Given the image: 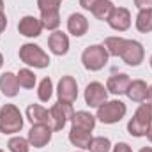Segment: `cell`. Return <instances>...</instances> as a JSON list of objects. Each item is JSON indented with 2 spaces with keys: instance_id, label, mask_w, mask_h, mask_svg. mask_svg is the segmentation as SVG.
<instances>
[{
  "instance_id": "1",
  "label": "cell",
  "mask_w": 152,
  "mask_h": 152,
  "mask_svg": "<svg viewBox=\"0 0 152 152\" xmlns=\"http://www.w3.org/2000/svg\"><path fill=\"white\" fill-rule=\"evenodd\" d=\"M151 126H152V104L143 101V104L138 106L133 118L127 122V133L134 138L147 136Z\"/></svg>"
},
{
  "instance_id": "2",
  "label": "cell",
  "mask_w": 152,
  "mask_h": 152,
  "mask_svg": "<svg viewBox=\"0 0 152 152\" xmlns=\"http://www.w3.org/2000/svg\"><path fill=\"white\" fill-rule=\"evenodd\" d=\"M23 127V115L16 104H4L0 108V133L2 134H14L20 133Z\"/></svg>"
},
{
  "instance_id": "3",
  "label": "cell",
  "mask_w": 152,
  "mask_h": 152,
  "mask_svg": "<svg viewBox=\"0 0 152 152\" xmlns=\"http://www.w3.org/2000/svg\"><path fill=\"white\" fill-rule=\"evenodd\" d=\"M20 60L23 64H27L30 67H37V69L48 67L50 62H51L48 53L41 46L34 44V42H27V44L20 46Z\"/></svg>"
},
{
  "instance_id": "4",
  "label": "cell",
  "mask_w": 152,
  "mask_h": 152,
  "mask_svg": "<svg viewBox=\"0 0 152 152\" xmlns=\"http://www.w3.org/2000/svg\"><path fill=\"white\" fill-rule=\"evenodd\" d=\"M60 2L62 0H37L42 27L48 30H57L60 27Z\"/></svg>"
},
{
  "instance_id": "5",
  "label": "cell",
  "mask_w": 152,
  "mask_h": 152,
  "mask_svg": "<svg viewBox=\"0 0 152 152\" xmlns=\"http://www.w3.org/2000/svg\"><path fill=\"white\" fill-rule=\"evenodd\" d=\"M108 51L103 44H92L88 48L83 50L81 53V62H83V67L88 69V71H101L106 62H108Z\"/></svg>"
},
{
  "instance_id": "6",
  "label": "cell",
  "mask_w": 152,
  "mask_h": 152,
  "mask_svg": "<svg viewBox=\"0 0 152 152\" xmlns=\"http://www.w3.org/2000/svg\"><path fill=\"white\" fill-rule=\"evenodd\" d=\"M127 113V106L118 101V99H113V101H106L103 103L99 108H97V113H96V118L101 120L103 124H117L120 122Z\"/></svg>"
},
{
  "instance_id": "7",
  "label": "cell",
  "mask_w": 152,
  "mask_h": 152,
  "mask_svg": "<svg viewBox=\"0 0 152 152\" xmlns=\"http://www.w3.org/2000/svg\"><path fill=\"white\" fill-rule=\"evenodd\" d=\"M73 115H75V110H73L71 103L57 101L50 108V127L53 131H62L64 126L67 124V120L73 118Z\"/></svg>"
},
{
  "instance_id": "8",
  "label": "cell",
  "mask_w": 152,
  "mask_h": 152,
  "mask_svg": "<svg viewBox=\"0 0 152 152\" xmlns=\"http://www.w3.org/2000/svg\"><path fill=\"white\" fill-rule=\"evenodd\" d=\"M143 57H145V50H143V44L134 41V39H126V44H124V50L120 53V58L127 64V66H140L143 62Z\"/></svg>"
},
{
  "instance_id": "9",
  "label": "cell",
  "mask_w": 152,
  "mask_h": 152,
  "mask_svg": "<svg viewBox=\"0 0 152 152\" xmlns=\"http://www.w3.org/2000/svg\"><path fill=\"white\" fill-rule=\"evenodd\" d=\"M108 101V90L103 83L99 81H92L87 85L85 88V103L90 108H99L103 103Z\"/></svg>"
},
{
  "instance_id": "10",
  "label": "cell",
  "mask_w": 152,
  "mask_h": 152,
  "mask_svg": "<svg viewBox=\"0 0 152 152\" xmlns=\"http://www.w3.org/2000/svg\"><path fill=\"white\" fill-rule=\"evenodd\" d=\"M57 96H58V101H64V103H75L76 97H78V83L73 76H62L58 85H57Z\"/></svg>"
},
{
  "instance_id": "11",
  "label": "cell",
  "mask_w": 152,
  "mask_h": 152,
  "mask_svg": "<svg viewBox=\"0 0 152 152\" xmlns=\"http://www.w3.org/2000/svg\"><path fill=\"white\" fill-rule=\"evenodd\" d=\"M51 133L53 129L50 126H44V124H37V126H32L30 131H28V143L36 149H42L46 147L50 142H51Z\"/></svg>"
},
{
  "instance_id": "12",
  "label": "cell",
  "mask_w": 152,
  "mask_h": 152,
  "mask_svg": "<svg viewBox=\"0 0 152 152\" xmlns=\"http://www.w3.org/2000/svg\"><path fill=\"white\" fill-rule=\"evenodd\" d=\"M108 25L117 32H126L131 27V12L126 7H115L112 16L108 18Z\"/></svg>"
},
{
  "instance_id": "13",
  "label": "cell",
  "mask_w": 152,
  "mask_h": 152,
  "mask_svg": "<svg viewBox=\"0 0 152 152\" xmlns=\"http://www.w3.org/2000/svg\"><path fill=\"white\" fill-rule=\"evenodd\" d=\"M42 28L44 27H42L41 18H36V16H23L18 23V30L25 37H39Z\"/></svg>"
},
{
  "instance_id": "14",
  "label": "cell",
  "mask_w": 152,
  "mask_h": 152,
  "mask_svg": "<svg viewBox=\"0 0 152 152\" xmlns=\"http://www.w3.org/2000/svg\"><path fill=\"white\" fill-rule=\"evenodd\" d=\"M48 46L51 50V53L62 57L69 51V37L67 34H64L62 30H53V34H50L48 37Z\"/></svg>"
},
{
  "instance_id": "15",
  "label": "cell",
  "mask_w": 152,
  "mask_h": 152,
  "mask_svg": "<svg viewBox=\"0 0 152 152\" xmlns=\"http://www.w3.org/2000/svg\"><path fill=\"white\" fill-rule=\"evenodd\" d=\"M129 83H131V78L126 75V73L112 75L108 78V81H106V90L115 94V96H122V94H126Z\"/></svg>"
},
{
  "instance_id": "16",
  "label": "cell",
  "mask_w": 152,
  "mask_h": 152,
  "mask_svg": "<svg viewBox=\"0 0 152 152\" xmlns=\"http://www.w3.org/2000/svg\"><path fill=\"white\" fill-rule=\"evenodd\" d=\"M147 94H149V87L143 80H131L127 90H126V96L134 101V103H143L147 101Z\"/></svg>"
},
{
  "instance_id": "17",
  "label": "cell",
  "mask_w": 152,
  "mask_h": 152,
  "mask_svg": "<svg viewBox=\"0 0 152 152\" xmlns=\"http://www.w3.org/2000/svg\"><path fill=\"white\" fill-rule=\"evenodd\" d=\"M67 30H69V34H73L75 37L85 36L87 30H88V20H87L83 14H80V12H73V14L69 16V20H67Z\"/></svg>"
},
{
  "instance_id": "18",
  "label": "cell",
  "mask_w": 152,
  "mask_h": 152,
  "mask_svg": "<svg viewBox=\"0 0 152 152\" xmlns=\"http://www.w3.org/2000/svg\"><path fill=\"white\" fill-rule=\"evenodd\" d=\"M27 118H28V122L32 126H37V124L50 126V110H46L41 104H28V108H27Z\"/></svg>"
},
{
  "instance_id": "19",
  "label": "cell",
  "mask_w": 152,
  "mask_h": 152,
  "mask_svg": "<svg viewBox=\"0 0 152 152\" xmlns=\"http://www.w3.org/2000/svg\"><path fill=\"white\" fill-rule=\"evenodd\" d=\"M0 90H2V94L7 96V97L18 96V92H20L18 76L14 75V73H9V71L4 73V75L0 76Z\"/></svg>"
},
{
  "instance_id": "20",
  "label": "cell",
  "mask_w": 152,
  "mask_h": 152,
  "mask_svg": "<svg viewBox=\"0 0 152 152\" xmlns=\"http://www.w3.org/2000/svg\"><path fill=\"white\" fill-rule=\"evenodd\" d=\"M96 117L92 113H88V112H75L73 115V118H71V124H73V127H78V129H83V131H94V127H96Z\"/></svg>"
},
{
  "instance_id": "21",
  "label": "cell",
  "mask_w": 152,
  "mask_h": 152,
  "mask_svg": "<svg viewBox=\"0 0 152 152\" xmlns=\"http://www.w3.org/2000/svg\"><path fill=\"white\" fill-rule=\"evenodd\" d=\"M69 142L75 147H78V149H88V145L92 142V133L78 129V127H71V131H69Z\"/></svg>"
},
{
  "instance_id": "22",
  "label": "cell",
  "mask_w": 152,
  "mask_h": 152,
  "mask_svg": "<svg viewBox=\"0 0 152 152\" xmlns=\"http://www.w3.org/2000/svg\"><path fill=\"white\" fill-rule=\"evenodd\" d=\"M115 5L112 0H99L96 5H94V9L90 11L97 20H101V21H108V18L112 16V12H113Z\"/></svg>"
},
{
  "instance_id": "23",
  "label": "cell",
  "mask_w": 152,
  "mask_h": 152,
  "mask_svg": "<svg viewBox=\"0 0 152 152\" xmlns=\"http://www.w3.org/2000/svg\"><path fill=\"white\" fill-rule=\"evenodd\" d=\"M136 28L142 34L152 32V11L151 9H145V11L138 12V16H136Z\"/></svg>"
},
{
  "instance_id": "24",
  "label": "cell",
  "mask_w": 152,
  "mask_h": 152,
  "mask_svg": "<svg viewBox=\"0 0 152 152\" xmlns=\"http://www.w3.org/2000/svg\"><path fill=\"white\" fill-rule=\"evenodd\" d=\"M124 44H126V39L117 36V37H106L103 46L106 48L108 55H112V57H120V53H122V50H124Z\"/></svg>"
},
{
  "instance_id": "25",
  "label": "cell",
  "mask_w": 152,
  "mask_h": 152,
  "mask_svg": "<svg viewBox=\"0 0 152 152\" xmlns=\"http://www.w3.org/2000/svg\"><path fill=\"white\" fill-rule=\"evenodd\" d=\"M88 151L90 152H110L112 151V142L106 136H96V138H92V142L88 145Z\"/></svg>"
},
{
  "instance_id": "26",
  "label": "cell",
  "mask_w": 152,
  "mask_h": 152,
  "mask_svg": "<svg viewBox=\"0 0 152 152\" xmlns=\"http://www.w3.org/2000/svg\"><path fill=\"white\" fill-rule=\"evenodd\" d=\"M51 94H53V83H51V80H50V78H42L41 83H39V88H37L39 101L48 103L50 97H51Z\"/></svg>"
},
{
  "instance_id": "27",
  "label": "cell",
  "mask_w": 152,
  "mask_h": 152,
  "mask_svg": "<svg viewBox=\"0 0 152 152\" xmlns=\"http://www.w3.org/2000/svg\"><path fill=\"white\" fill-rule=\"evenodd\" d=\"M18 83H20V87H23V88H34L36 87V75H34V71H30V69H20V73H18Z\"/></svg>"
},
{
  "instance_id": "28",
  "label": "cell",
  "mask_w": 152,
  "mask_h": 152,
  "mask_svg": "<svg viewBox=\"0 0 152 152\" xmlns=\"http://www.w3.org/2000/svg\"><path fill=\"white\" fill-rule=\"evenodd\" d=\"M9 151L11 152H28L30 151V143L27 138H21V136H12L7 143Z\"/></svg>"
},
{
  "instance_id": "29",
  "label": "cell",
  "mask_w": 152,
  "mask_h": 152,
  "mask_svg": "<svg viewBox=\"0 0 152 152\" xmlns=\"http://www.w3.org/2000/svg\"><path fill=\"white\" fill-rule=\"evenodd\" d=\"M134 5L140 11H145V9H151L152 11V0H134Z\"/></svg>"
},
{
  "instance_id": "30",
  "label": "cell",
  "mask_w": 152,
  "mask_h": 152,
  "mask_svg": "<svg viewBox=\"0 0 152 152\" xmlns=\"http://www.w3.org/2000/svg\"><path fill=\"white\" fill-rule=\"evenodd\" d=\"M112 152H133V151H131V147H129L126 142H118V143L113 147Z\"/></svg>"
},
{
  "instance_id": "31",
  "label": "cell",
  "mask_w": 152,
  "mask_h": 152,
  "mask_svg": "<svg viewBox=\"0 0 152 152\" xmlns=\"http://www.w3.org/2000/svg\"><path fill=\"white\" fill-rule=\"evenodd\" d=\"M97 2H99V0H80V5H81L85 11H92Z\"/></svg>"
},
{
  "instance_id": "32",
  "label": "cell",
  "mask_w": 152,
  "mask_h": 152,
  "mask_svg": "<svg viewBox=\"0 0 152 152\" xmlns=\"http://www.w3.org/2000/svg\"><path fill=\"white\" fill-rule=\"evenodd\" d=\"M5 27H7V16L4 14V11H0V34L5 30Z\"/></svg>"
},
{
  "instance_id": "33",
  "label": "cell",
  "mask_w": 152,
  "mask_h": 152,
  "mask_svg": "<svg viewBox=\"0 0 152 152\" xmlns=\"http://www.w3.org/2000/svg\"><path fill=\"white\" fill-rule=\"evenodd\" d=\"M147 103L152 104V87H149V94H147Z\"/></svg>"
},
{
  "instance_id": "34",
  "label": "cell",
  "mask_w": 152,
  "mask_h": 152,
  "mask_svg": "<svg viewBox=\"0 0 152 152\" xmlns=\"http://www.w3.org/2000/svg\"><path fill=\"white\" fill-rule=\"evenodd\" d=\"M147 138H149V142L152 143V126H151V129H149V133H147Z\"/></svg>"
},
{
  "instance_id": "35",
  "label": "cell",
  "mask_w": 152,
  "mask_h": 152,
  "mask_svg": "<svg viewBox=\"0 0 152 152\" xmlns=\"http://www.w3.org/2000/svg\"><path fill=\"white\" fill-rule=\"evenodd\" d=\"M140 152H152V147H143Z\"/></svg>"
},
{
  "instance_id": "36",
  "label": "cell",
  "mask_w": 152,
  "mask_h": 152,
  "mask_svg": "<svg viewBox=\"0 0 152 152\" xmlns=\"http://www.w3.org/2000/svg\"><path fill=\"white\" fill-rule=\"evenodd\" d=\"M4 66V57H2V53H0V67Z\"/></svg>"
},
{
  "instance_id": "37",
  "label": "cell",
  "mask_w": 152,
  "mask_h": 152,
  "mask_svg": "<svg viewBox=\"0 0 152 152\" xmlns=\"http://www.w3.org/2000/svg\"><path fill=\"white\" fill-rule=\"evenodd\" d=\"M0 11H4V0H0Z\"/></svg>"
},
{
  "instance_id": "38",
  "label": "cell",
  "mask_w": 152,
  "mask_h": 152,
  "mask_svg": "<svg viewBox=\"0 0 152 152\" xmlns=\"http://www.w3.org/2000/svg\"><path fill=\"white\" fill-rule=\"evenodd\" d=\"M151 67H152V57H151Z\"/></svg>"
},
{
  "instance_id": "39",
  "label": "cell",
  "mask_w": 152,
  "mask_h": 152,
  "mask_svg": "<svg viewBox=\"0 0 152 152\" xmlns=\"http://www.w3.org/2000/svg\"><path fill=\"white\" fill-rule=\"evenodd\" d=\"M0 152H4V151H2V149H0Z\"/></svg>"
}]
</instances>
